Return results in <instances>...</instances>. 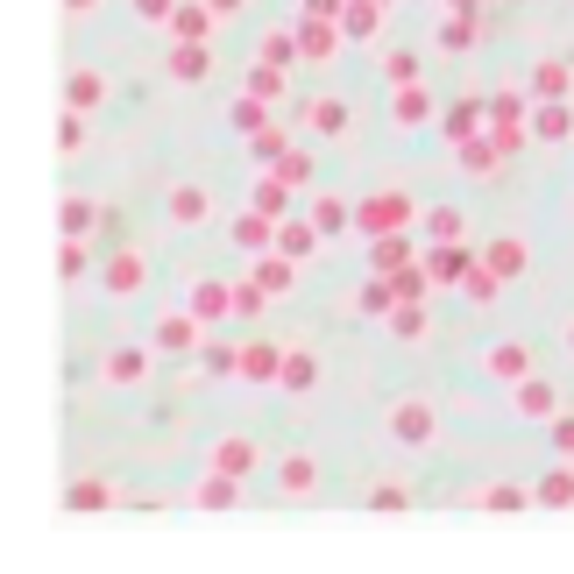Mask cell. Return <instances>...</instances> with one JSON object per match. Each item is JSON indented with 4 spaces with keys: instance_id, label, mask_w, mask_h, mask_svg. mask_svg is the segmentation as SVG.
I'll return each mask as SVG.
<instances>
[{
    "instance_id": "cell-49",
    "label": "cell",
    "mask_w": 574,
    "mask_h": 574,
    "mask_svg": "<svg viewBox=\"0 0 574 574\" xmlns=\"http://www.w3.org/2000/svg\"><path fill=\"white\" fill-rule=\"evenodd\" d=\"M404 504H412V497H404V482H376L369 489V511H404Z\"/></svg>"
},
{
    "instance_id": "cell-27",
    "label": "cell",
    "mask_w": 574,
    "mask_h": 574,
    "mask_svg": "<svg viewBox=\"0 0 574 574\" xmlns=\"http://www.w3.org/2000/svg\"><path fill=\"white\" fill-rule=\"evenodd\" d=\"M341 29H348V36H376V29H383V0H348V8H341Z\"/></svg>"
},
{
    "instance_id": "cell-38",
    "label": "cell",
    "mask_w": 574,
    "mask_h": 574,
    "mask_svg": "<svg viewBox=\"0 0 574 574\" xmlns=\"http://www.w3.org/2000/svg\"><path fill=\"white\" fill-rule=\"evenodd\" d=\"M227 305H234V291H220V284H199V291H192V312H199L206 326H213V319H220Z\"/></svg>"
},
{
    "instance_id": "cell-12",
    "label": "cell",
    "mask_w": 574,
    "mask_h": 574,
    "mask_svg": "<svg viewBox=\"0 0 574 574\" xmlns=\"http://www.w3.org/2000/svg\"><path fill=\"white\" fill-rule=\"evenodd\" d=\"M482 121H489V100H454L447 107V142H468V135H482Z\"/></svg>"
},
{
    "instance_id": "cell-15",
    "label": "cell",
    "mask_w": 574,
    "mask_h": 574,
    "mask_svg": "<svg viewBox=\"0 0 574 574\" xmlns=\"http://www.w3.org/2000/svg\"><path fill=\"white\" fill-rule=\"evenodd\" d=\"M100 100H107V78H100V71H71V78H64V107L93 114Z\"/></svg>"
},
{
    "instance_id": "cell-50",
    "label": "cell",
    "mask_w": 574,
    "mask_h": 574,
    "mask_svg": "<svg viewBox=\"0 0 574 574\" xmlns=\"http://www.w3.org/2000/svg\"><path fill=\"white\" fill-rule=\"evenodd\" d=\"M277 178H284V185H291V192H298V185H305V178H312V156H305V149H291V156H284V163H277Z\"/></svg>"
},
{
    "instance_id": "cell-14",
    "label": "cell",
    "mask_w": 574,
    "mask_h": 574,
    "mask_svg": "<svg viewBox=\"0 0 574 574\" xmlns=\"http://www.w3.org/2000/svg\"><path fill=\"white\" fill-rule=\"evenodd\" d=\"M511 404H518L525 419H560V397H553V383H539V376H525Z\"/></svg>"
},
{
    "instance_id": "cell-20",
    "label": "cell",
    "mask_w": 574,
    "mask_h": 574,
    "mask_svg": "<svg viewBox=\"0 0 574 574\" xmlns=\"http://www.w3.org/2000/svg\"><path fill=\"white\" fill-rule=\"evenodd\" d=\"M277 489H284V497H312V489H319V468H312V454H291V461L277 468Z\"/></svg>"
},
{
    "instance_id": "cell-51",
    "label": "cell",
    "mask_w": 574,
    "mask_h": 574,
    "mask_svg": "<svg viewBox=\"0 0 574 574\" xmlns=\"http://www.w3.org/2000/svg\"><path fill=\"white\" fill-rule=\"evenodd\" d=\"M553 454H560V461H574V412H560V419H553Z\"/></svg>"
},
{
    "instance_id": "cell-31",
    "label": "cell",
    "mask_w": 574,
    "mask_h": 574,
    "mask_svg": "<svg viewBox=\"0 0 574 574\" xmlns=\"http://www.w3.org/2000/svg\"><path fill=\"white\" fill-rule=\"evenodd\" d=\"M298 50H305L312 64H326V57H334V29H326L319 15H312V22H298Z\"/></svg>"
},
{
    "instance_id": "cell-5",
    "label": "cell",
    "mask_w": 574,
    "mask_h": 574,
    "mask_svg": "<svg viewBox=\"0 0 574 574\" xmlns=\"http://www.w3.org/2000/svg\"><path fill=\"white\" fill-rule=\"evenodd\" d=\"M426 270H433V284H461L475 270V249H468V241H440V249L426 256Z\"/></svg>"
},
{
    "instance_id": "cell-18",
    "label": "cell",
    "mask_w": 574,
    "mask_h": 574,
    "mask_svg": "<svg viewBox=\"0 0 574 574\" xmlns=\"http://www.w3.org/2000/svg\"><path fill=\"white\" fill-rule=\"evenodd\" d=\"M567 86H574V71H567V57H546V64L532 71V100H567Z\"/></svg>"
},
{
    "instance_id": "cell-36",
    "label": "cell",
    "mask_w": 574,
    "mask_h": 574,
    "mask_svg": "<svg viewBox=\"0 0 574 574\" xmlns=\"http://www.w3.org/2000/svg\"><path fill=\"white\" fill-rule=\"evenodd\" d=\"M241 93H256V100H277V93H284V64H270V57H263V64L249 71V86H241Z\"/></svg>"
},
{
    "instance_id": "cell-46",
    "label": "cell",
    "mask_w": 574,
    "mask_h": 574,
    "mask_svg": "<svg viewBox=\"0 0 574 574\" xmlns=\"http://www.w3.org/2000/svg\"><path fill=\"white\" fill-rule=\"evenodd\" d=\"M57 270H64L71 284H78V277L93 270V263H86V249H78V234H64V249H57Z\"/></svg>"
},
{
    "instance_id": "cell-48",
    "label": "cell",
    "mask_w": 574,
    "mask_h": 574,
    "mask_svg": "<svg viewBox=\"0 0 574 574\" xmlns=\"http://www.w3.org/2000/svg\"><path fill=\"white\" fill-rule=\"evenodd\" d=\"M234 128H241V135H256V128H263V100H256V93H241V100H234Z\"/></svg>"
},
{
    "instance_id": "cell-47",
    "label": "cell",
    "mask_w": 574,
    "mask_h": 574,
    "mask_svg": "<svg viewBox=\"0 0 574 574\" xmlns=\"http://www.w3.org/2000/svg\"><path fill=\"white\" fill-rule=\"evenodd\" d=\"M383 71H390V86H412V78H419V57H412V50H390Z\"/></svg>"
},
{
    "instance_id": "cell-57",
    "label": "cell",
    "mask_w": 574,
    "mask_h": 574,
    "mask_svg": "<svg viewBox=\"0 0 574 574\" xmlns=\"http://www.w3.org/2000/svg\"><path fill=\"white\" fill-rule=\"evenodd\" d=\"M567 348H574V326H567Z\"/></svg>"
},
{
    "instance_id": "cell-23",
    "label": "cell",
    "mask_w": 574,
    "mask_h": 574,
    "mask_svg": "<svg viewBox=\"0 0 574 574\" xmlns=\"http://www.w3.org/2000/svg\"><path fill=\"white\" fill-rule=\"evenodd\" d=\"M404 263H419L412 241H404V234H376V270H383V277H397Z\"/></svg>"
},
{
    "instance_id": "cell-8",
    "label": "cell",
    "mask_w": 574,
    "mask_h": 574,
    "mask_svg": "<svg viewBox=\"0 0 574 574\" xmlns=\"http://www.w3.org/2000/svg\"><path fill=\"white\" fill-rule=\"evenodd\" d=\"M213 468H220V475H256V468H263V447H256V440H241V433H227L220 454H213Z\"/></svg>"
},
{
    "instance_id": "cell-21",
    "label": "cell",
    "mask_w": 574,
    "mask_h": 574,
    "mask_svg": "<svg viewBox=\"0 0 574 574\" xmlns=\"http://www.w3.org/2000/svg\"><path fill=\"white\" fill-rule=\"evenodd\" d=\"M454 149H461V171H468V178H497L504 142H475V135H468V142H454Z\"/></svg>"
},
{
    "instance_id": "cell-44",
    "label": "cell",
    "mask_w": 574,
    "mask_h": 574,
    "mask_svg": "<svg viewBox=\"0 0 574 574\" xmlns=\"http://www.w3.org/2000/svg\"><path fill=\"white\" fill-rule=\"evenodd\" d=\"M71 511H107V482H71Z\"/></svg>"
},
{
    "instance_id": "cell-52",
    "label": "cell",
    "mask_w": 574,
    "mask_h": 574,
    "mask_svg": "<svg viewBox=\"0 0 574 574\" xmlns=\"http://www.w3.org/2000/svg\"><path fill=\"white\" fill-rule=\"evenodd\" d=\"M263 298H270L263 284H241V291H234V312H241V319H256V312H263Z\"/></svg>"
},
{
    "instance_id": "cell-9",
    "label": "cell",
    "mask_w": 574,
    "mask_h": 574,
    "mask_svg": "<svg viewBox=\"0 0 574 574\" xmlns=\"http://www.w3.org/2000/svg\"><path fill=\"white\" fill-rule=\"evenodd\" d=\"M213 213V192L206 185H171V227H199Z\"/></svg>"
},
{
    "instance_id": "cell-34",
    "label": "cell",
    "mask_w": 574,
    "mask_h": 574,
    "mask_svg": "<svg viewBox=\"0 0 574 574\" xmlns=\"http://www.w3.org/2000/svg\"><path fill=\"white\" fill-rule=\"evenodd\" d=\"M355 312L390 319V312H397V284H362V291H355Z\"/></svg>"
},
{
    "instance_id": "cell-26",
    "label": "cell",
    "mask_w": 574,
    "mask_h": 574,
    "mask_svg": "<svg viewBox=\"0 0 574 574\" xmlns=\"http://www.w3.org/2000/svg\"><path fill=\"white\" fill-rule=\"evenodd\" d=\"M532 497H539L546 511H567V504H574V468H553V475H539V489H532Z\"/></svg>"
},
{
    "instance_id": "cell-16",
    "label": "cell",
    "mask_w": 574,
    "mask_h": 574,
    "mask_svg": "<svg viewBox=\"0 0 574 574\" xmlns=\"http://www.w3.org/2000/svg\"><path fill=\"white\" fill-rule=\"evenodd\" d=\"M234 241H241V249H270V241H277V213L249 206V213L234 220Z\"/></svg>"
},
{
    "instance_id": "cell-42",
    "label": "cell",
    "mask_w": 574,
    "mask_h": 574,
    "mask_svg": "<svg viewBox=\"0 0 574 574\" xmlns=\"http://www.w3.org/2000/svg\"><path fill=\"white\" fill-rule=\"evenodd\" d=\"M249 149H256V156H270V163H284V156H291V135H284V128H256V135H249Z\"/></svg>"
},
{
    "instance_id": "cell-25",
    "label": "cell",
    "mask_w": 574,
    "mask_h": 574,
    "mask_svg": "<svg viewBox=\"0 0 574 574\" xmlns=\"http://www.w3.org/2000/svg\"><path fill=\"white\" fill-rule=\"evenodd\" d=\"M277 383H284V390H312V383H319V362H312L305 348H284V369H277Z\"/></svg>"
},
{
    "instance_id": "cell-56",
    "label": "cell",
    "mask_w": 574,
    "mask_h": 574,
    "mask_svg": "<svg viewBox=\"0 0 574 574\" xmlns=\"http://www.w3.org/2000/svg\"><path fill=\"white\" fill-rule=\"evenodd\" d=\"M206 8H213V15H234V8H241V0H206Z\"/></svg>"
},
{
    "instance_id": "cell-55",
    "label": "cell",
    "mask_w": 574,
    "mask_h": 574,
    "mask_svg": "<svg viewBox=\"0 0 574 574\" xmlns=\"http://www.w3.org/2000/svg\"><path fill=\"white\" fill-rule=\"evenodd\" d=\"M64 8H71V15H93V8H100V0H64Z\"/></svg>"
},
{
    "instance_id": "cell-37",
    "label": "cell",
    "mask_w": 574,
    "mask_h": 574,
    "mask_svg": "<svg viewBox=\"0 0 574 574\" xmlns=\"http://www.w3.org/2000/svg\"><path fill=\"white\" fill-rule=\"evenodd\" d=\"M93 220H100V206H93V199H64V206H57V227H64V234H86Z\"/></svg>"
},
{
    "instance_id": "cell-33",
    "label": "cell",
    "mask_w": 574,
    "mask_h": 574,
    "mask_svg": "<svg viewBox=\"0 0 574 574\" xmlns=\"http://www.w3.org/2000/svg\"><path fill=\"white\" fill-rule=\"evenodd\" d=\"M482 263H489V270H497V277H518V270L532 263V249H525V241H497V249H489Z\"/></svg>"
},
{
    "instance_id": "cell-19",
    "label": "cell",
    "mask_w": 574,
    "mask_h": 574,
    "mask_svg": "<svg viewBox=\"0 0 574 574\" xmlns=\"http://www.w3.org/2000/svg\"><path fill=\"white\" fill-rule=\"evenodd\" d=\"M284 369V348H270V341H249V348H241V376H249V383H270Z\"/></svg>"
},
{
    "instance_id": "cell-45",
    "label": "cell",
    "mask_w": 574,
    "mask_h": 574,
    "mask_svg": "<svg viewBox=\"0 0 574 574\" xmlns=\"http://www.w3.org/2000/svg\"><path fill=\"white\" fill-rule=\"evenodd\" d=\"M426 234H433V241H461V213H454V206H433V213H426Z\"/></svg>"
},
{
    "instance_id": "cell-58",
    "label": "cell",
    "mask_w": 574,
    "mask_h": 574,
    "mask_svg": "<svg viewBox=\"0 0 574 574\" xmlns=\"http://www.w3.org/2000/svg\"><path fill=\"white\" fill-rule=\"evenodd\" d=\"M383 8H390V0H383Z\"/></svg>"
},
{
    "instance_id": "cell-7",
    "label": "cell",
    "mask_w": 574,
    "mask_h": 574,
    "mask_svg": "<svg viewBox=\"0 0 574 574\" xmlns=\"http://www.w3.org/2000/svg\"><path fill=\"white\" fill-rule=\"evenodd\" d=\"M390 121H397V128H419V121H433V93L419 86V78L390 93Z\"/></svg>"
},
{
    "instance_id": "cell-29",
    "label": "cell",
    "mask_w": 574,
    "mask_h": 574,
    "mask_svg": "<svg viewBox=\"0 0 574 574\" xmlns=\"http://www.w3.org/2000/svg\"><path fill=\"white\" fill-rule=\"evenodd\" d=\"M142 376H149V355L142 348H114L107 355V383H142Z\"/></svg>"
},
{
    "instance_id": "cell-30",
    "label": "cell",
    "mask_w": 574,
    "mask_h": 574,
    "mask_svg": "<svg viewBox=\"0 0 574 574\" xmlns=\"http://www.w3.org/2000/svg\"><path fill=\"white\" fill-rule=\"evenodd\" d=\"M305 121H312V128H319V135H341V128H348V100H334V93H319V100H312V114H305Z\"/></svg>"
},
{
    "instance_id": "cell-39",
    "label": "cell",
    "mask_w": 574,
    "mask_h": 574,
    "mask_svg": "<svg viewBox=\"0 0 574 574\" xmlns=\"http://www.w3.org/2000/svg\"><path fill=\"white\" fill-rule=\"evenodd\" d=\"M312 227H319V234H341V227H355V213H348L341 199H319V206H312Z\"/></svg>"
},
{
    "instance_id": "cell-10",
    "label": "cell",
    "mask_w": 574,
    "mask_h": 574,
    "mask_svg": "<svg viewBox=\"0 0 574 574\" xmlns=\"http://www.w3.org/2000/svg\"><path fill=\"white\" fill-rule=\"evenodd\" d=\"M149 284V263H142V249H121L114 263H107V291L114 298H128V291H142Z\"/></svg>"
},
{
    "instance_id": "cell-4",
    "label": "cell",
    "mask_w": 574,
    "mask_h": 574,
    "mask_svg": "<svg viewBox=\"0 0 574 574\" xmlns=\"http://www.w3.org/2000/svg\"><path fill=\"white\" fill-rule=\"evenodd\" d=\"M163 29H171L178 43H206V36H213V8H206V0H178Z\"/></svg>"
},
{
    "instance_id": "cell-13",
    "label": "cell",
    "mask_w": 574,
    "mask_h": 574,
    "mask_svg": "<svg viewBox=\"0 0 574 574\" xmlns=\"http://www.w3.org/2000/svg\"><path fill=\"white\" fill-rule=\"evenodd\" d=\"M532 135H539V142H567V135H574V107H567V100H539Z\"/></svg>"
},
{
    "instance_id": "cell-6",
    "label": "cell",
    "mask_w": 574,
    "mask_h": 574,
    "mask_svg": "<svg viewBox=\"0 0 574 574\" xmlns=\"http://www.w3.org/2000/svg\"><path fill=\"white\" fill-rule=\"evenodd\" d=\"M482 369L497 376V383H511V390H518V383L532 376V348H525V341H504V348H489V362H482Z\"/></svg>"
},
{
    "instance_id": "cell-32",
    "label": "cell",
    "mask_w": 574,
    "mask_h": 574,
    "mask_svg": "<svg viewBox=\"0 0 574 574\" xmlns=\"http://www.w3.org/2000/svg\"><path fill=\"white\" fill-rule=\"evenodd\" d=\"M461 291H468V305H489V298H497V291H504V277H497V270H489V263L475 256V270L461 277Z\"/></svg>"
},
{
    "instance_id": "cell-24",
    "label": "cell",
    "mask_w": 574,
    "mask_h": 574,
    "mask_svg": "<svg viewBox=\"0 0 574 574\" xmlns=\"http://www.w3.org/2000/svg\"><path fill=\"white\" fill-rule=\"evenodd\" d=\"M256 284H263L270 298H284V291L298 284V263H291V256H263V263H256Z\"/></svg>"
},
{
    "instance_id": "cell-22",
    "label": "cell",
    "mask_w": 574,
    "mask_h": 574,
    "mask_svg": "<svg viewBox=\"0 0 574 574\" xmlns=\"http://www.w3.org/2000/svg\"><path fill=\"white\" fill-rule=\"evenodd\" d=\"M206 71H213V50H206V43H178V50H171V78H185V86H199Z\"/></svg>"
},
{
    "instance_id": "cell-11",
    "label": "cell",
    "mask_w": 574,
    "mask_h": 574,
    "mask_svg": "<svg viewBox=\"0 0 574 574\" xmlns=\"http://www.w3.org/2000/svg\"><path fill=\"white\" fill-rule=\"evenodd\" d=\"M319 241H326V234H319L312 220H284V227H277V249H284L291 263H312V256H319Z\"/></svg>"
},
{
    "instance_id": "cell-41",
    "label": "cell",
    "mask_w": 574,
    "mask_h": 574,
    "mask_svg": "<svg viewBox=\"0 0 574 574\" xmlns=\"http://www.w3.org/2000/svg\"><path fill=\"white\" fill-rule=\"evenodd\" d=\"M263 57H270V64H291V57H305V50H298V29H270V36H263Z\"/></svg>"
},
{
    "instance_id": "cell-40",
    "label": "cell",
    "mask_w": 574,
    "mask_h": 574,
    "mask_svg": "<svg viewBox=\"0 0 574 574\" xmlns=\"http://www.w3.org/2000/svg\"><path fill=\"white\" fill-rule=\"evenodd\" d=\"M518 114H525V93L518 86H504L497 100H489V121H497V128H518Z\"/></svg>"
},
{
    "instance_id": "cell-1",
    "label": "cell",
    "mask_w": 574,
    "mask_h": 574,
    "mask_svg": "<svg viewBox=\"0 0 574 574\" xmlns=\"http://www.w3.org/2000/svg\"><path fill=\"white\" fill-rule=\"evenodd\" d=\"M412 220H419V206L404 199V192H369V199L355 206V227H362V234H404Z\"/></svg>"
},
{
    "instance_id": "cell-54",
    "label": "cell",
    "mask_w": 574,
    "mask_h": 574,
    "mask_svg": "<svg viewBox=\"0 0 574 574\" xmlns=\"http://www.w3.org/2000/svg\"><path fill=\"white\" fill-rule=\"evenodd\" d=\"M305 8H312V15L326 22V15H341V8H348V0H305Z\"/></svg>"
},
{
    "instance_id": "cell-28",
    "label": "cell",
    "mask_w": 574,
    "mask_h": 574,
    "mask_svg": "<svg viewBox=\"0 0 574 574\" xmlns=\"http://www.w3.org/2000/svg\"><path fill=\"white\" fill-rule=\"evenodd\" d=\"M475 504H482V511H525V504H539V497H532L525 482H497V489H482Z\"/></svg>"
},
{
    "instance_id": "cell-43",
    "label": "cell",
    "mask_w": 574,
    "mask_h": 574,
    "mask_svg": "<svg viewBox=\"0 0 574 574\" xmlns=\"http://www.w3.org/2000/svg\"><path fill=\"white\" fill-rule=\"evenodd\" d=\"M256 206L284 220V213H291V185H284V178H263V185H256Z\"/></svg>"
},
{
    "instance_id": "cell-3",
    "label": "cell",
    "mask_w": 574,
    "mask_h": 574,
    "mask_svg": "<svg viewBox=\"0 0 574 574\" xmlns=\"http://www.w3.org/2000/svg\"><path fill=\"white\" fill-rule=\"evenodd\" d=\"M156 348H163V355L206 348V319H199V312H163V319H156Z\"/></svg>"
},
{
    "instance_id": "cell-17",
    "label": "cell",
    "mask_w": 574,
    "mask_h": 574,
    "mask_svg": "<svg viewBox=\"0 0 574 574\" xmlns=\"http://www.w3.org/2000/svg\"><path fill=\"white\" fill-rule=\"evenodd\" d=\"M234 497H241V475H206V482L192 489L199 511H234Z\"/></svg>"
},
{
    "instance_id": "cell-2",
    "label": "cell",
    "mask_w": 574,
    "mask_h": 574,
    "mask_svg": "<svg viewBox=\"0 0 574 574\" xmlns=\"http://www.w3.org/2000/svg\"><path fill=\"white\" fill-rule=\"evenodd\" d=\"M433 433H440L433 404H419V397L390 404V440H397V447H433Z\"/></svg>"
},
{
    "instance_id": "cell-53",
    "label": "cell",
    "mask_w": 574,
    "mask_h": 574,
    "mask_svg": "<svg viewBox=\"0 0 574 574\" xmlns=\"http://www.w3.org/2000/svg\"><path fill=\"white\" fill-rule=\"evenodd\" d=\"M171 8L178 0H135V15H149V22H171Z\"/></svg>"
},
{
    "instance_id": "cell-35",
    "label": "cell",
    "mask_w": 574,
    "mask_h": 574,
    "mask_svg": "<svg viewBox=\"0 0 574 574\" xmlns=\"http://www.w3.org/2000/svg\"><path fill=\"white\" fill-rule=\"evenodd\" d=\"M468 43H475V15H447V22H440V50H447V57H461Z\"/></svg>"
}]
</instances>
